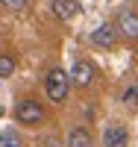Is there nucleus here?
<instances>
[{
  "label": "nucleus",
  "mask_w": 138,
  "mask_h": 147,
  "mask_svg": "<svg viewBox=\"0 0 138 147\" xmlns=\"http://www.w3.org/2000/svg\"><path fill=\"white\" fill-rule=\"evenodd\" d=\"M71 82H73L71 74H65L62 68H53L47 74V80H44V91H47V97L53 103H62L68 97V91H71Z\"/></svg>",
  "instance_id": "obj_1"
},
{
  "label": "nucleus",
  "mask_w": 138,
  "mask_h": 147,
  "mask_svg": "<svg viewBox=\"0 0 138 147\" xmlns=\"http://www.w3.org/2000/svg\"><path fill=\"white\" fill-rule=\"evenodd\" d=\"M41 118H44V109H41L38 100H21L15 106V121H21V124H27V127L41 124Z\"/></svg>",
  "instance_id": "obj_2"
},
{
  "label": "nucleus",
  "mask_w": 138,
  "mask_h": 147,
  "mask_svg": "<svg viewBox=\"0 0 138 147\" xmlns=\"http://www.w3.org/2000/svg\"><path fill=\"white\" fill-rule=\"evenodd\" d=\"M115 27H118V32L123 35V38H129V41L138 38V15H135L132 9H123V12H120Z\"/></svg>",
  "instance_id": "obj_3"
},
{
  "label": "nucleus",
  "mask_w": 138,
  "mask_h": 147,
  "mask_svg": "<svg viewBox=\"0 0 138 147\" xmlns=\"http://www.w3.org/2000/svg\"><path fill=\"white\" fill-rule=\"evenodd\" d=\"M135 3H138V0H135Z\"/></svg>",
  "instance_id": "obj_13"
},
{
  "label": "nucleus",
  "mask_w": 138,
  "mask_h": 147,
  "mask_svg": "<svg viewBox=\"0 0 138 147\" xmlns=\"http://www.w3.org/2000/svg\"><path fill=\"white\" fill-rule=\"evenodd\" d=\"M15 74V59H12L9 53L0 56V77H12Z\"/></svg>",
  "instance_id": "obj_10"
},
{
  "label": "nucleus",
  "mask_w": 138,
  "mask_h": 147,
  "mask_svg": "<svg viewBox=\"0 0 138 147\" xmlns=\"http://www.w3.org/2000/svg\"><path fill=\"white\" fill-rule=\"evenodd\" d=\"M77 12H79V3H77V0H53V15H56L59 21H71Z\"/></svg>",
  "instance_id": "obj_7"
},
{
  "label": "nucleus",
  "mask_w": 138,
  "mask_h": 147,
  "mask_svg": "<svg viewBox=\"0 0 138 147\" xmlns=\"http://www.w3.org/2000/svg\"><path fill=\"white\" fill-rule=\"evenodd\" d=\"M129 144V132L123 124H109L103 129V147H127Z\"/></svg>",
  "instance_id": "obj_4"
},
{
  "label": "nucleus",
  "mask_w": 138,
  "mask_h": 147,
  "mask_svg": "<svg viewBox=\"0 0 138 147\" xmlns=\"http://www.w3.org/2000/svg\"><path fill=\"white\" fill-rule=\"evenodd\" d=\"M27 3H30V0H3V6H6V9H15V12L27 9Z\"/></svg>",
  "instance_id": "obj_12"
},
{
  "label": "nucleus",
  "mask_w": 138,
  "mask_h": 147,
  "mask_svg": "<svg viewBox=\"0 0 138 147\" xmlns=\"http://www.w3.org/2000/svg\"><path fill=\"white\" fill-rule=\"evenodd\" d=\"M115 32H118V27H112V24H100V27L91 32V41L97 47H103V50H109V47H115Z\"/></svg>",
  "instance_id": "obj_5"
},
{
  "label": "nucleus",
  "mask_w": 138,
  "mask_h": 147,
  "mask_svg": "<svg viewBox=\"0 0 138 147\" xmlns=\"http://www.w3.org/2000/svg\"><path fill=\"white\" fill-rule=\"evenodd\" d=\"M68 147H91V136H88V129H71V136H68Z\"/></svg>",
  "instance_id": "obj_8"
},
{
  "label": "nucleus",
  "mask_w": 138,
  "mask_h": 147,
  "mask_svg": "<svg viewBox=\"0 0 138 147\" xmlns=\"http://www.w3.org/2000/svg\"><path fill=\"white\" fill-rule=\"evenodd\" d=\"M0 147H21V136L12 127L3 129V136H0Z\"/></svg>",
  "instance_id": "obj_9"
},
{
  "label": "nucleus",
  "mask_w": 138,
  "mask_h": 147,
  "mask_svg": "<svg viewBox=\"0 0 138 147\" xmlns=\"http://www.w3.org/2000/svg\"><path fill=\"white\" fill-rule=\"evenodd\" d=\"M71 80L85 88V85H91V80H94V68L88 62H77V65L71 68Z\"/></svg>",
  "instance_id": "obj_6"
},
{
  "label": "nucleus",
  "mask_w": 138,
  "mask_h": 147,
  "mask_svg": "<svg viewBox=\"0 0 138 147\" xmlns=\"http://www.w3.org/2000/svg\"><path fill=\"white\" fill-rule=\"evenodd\" d=\"M123 103L127 106H138V85H129V88L123 91Z\"/></svg>",
  "instance_id": "obj_11"
}]
</instances>
